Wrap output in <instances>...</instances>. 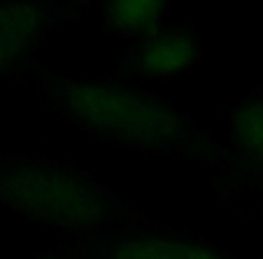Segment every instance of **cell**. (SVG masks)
<instances>
[{"label": "cell", "mask_w": 263, "mask_h": 259, "mask_svg": "<svg viewBox=\"0 0 263 259\" xmlns=\"http://www.w3.org/2000/svg\"><path fill=\"white\" fill-rule=\"evenodd\" d=\"M200 56L198 31L193 24H180L134 40L103 79L116 83L173 79L190 70Z\"/></svg>", "instance_id": "cell-6"}, {"label": "cell", "mask_w": 263, "mask_h": 259, "mask_svg": "<svg viewBox=\"0 0 263 259\" xmlns=\"http://www.w3.org/2000/svg\"><path fill=\"white\" fill-rule=\"evenodd\" d=\"M11 79L94 141L144 155L200 161L215 169L226 157V146L211 130L166 99L132 85L63 76L38 56L24 63Z\"/></svg>", "instance_id": "cell-1"}, {"label": "cell", "mask_w": 263, "mask_h": 259, "mask_svg": "<svg viewBox=\"0 0 263 259\" xmlns=\"http://www.w3.org/2000/svg\"><path fill=\"white\" fill-rule=\"evenodd\" d=\"M101 31L110 36L137 40L161 29L170 0H98Z\"/></svg>", "instance_id": "cell-7"}, {"label": "cell", "mask_w": 263, "mask_h": 259, "mask_svg": "<svg viewBox=\"0 0 263 259\" xmlns=\"http://www.w3.org/2000/svg\"><path fill=\"white\" fill-rule=\"evenodd\" d=\"M36 257H231L229 252L170 225L132 227L98 236L65 237Z\"/></svg>", "instance_id": "cell-3"}, {"label": "cell", "mask_w": 263, "mask_h": 259, "mask_svg": "<svg viewBox=\"0 0 263 259\" xmlns=\"http://www.w3.org/2000/svg\"><path fill=\"white\" fill-rule=\"evenodd\" d=\"M226 157L211 189L222 204L263 189V90L252 88L227 117Z\"/></svg>", "instance_id": "cell-4"}, {"label": "cell", "mask_w": 263, "mask_h": 259, "mask_svg": "<svg viewBox=\"0 0 263 259\" xmlns=\"http://www.w3.org/2000/svg\"><path fill=\"white\" fill-rule=\"evenodd\" d=\"M0 204L67 237L164 225L80 166L20 153H0Z\"/></svg>", "instance_id": "cell-2"}, {"label": "cell", "mask_w": 263, "mask_h": 259, "mask_svg": "<svg viewBox=\"0 0 263 259\" xmlns=\"http://www.w3.org/2000/svg\"><path fill=\"white\" fill-rule=\"evenodd\" d=\"M259 88H261V90H263V83H261V85H259Z\"/></svg>", "instance_id": "cell-9"}, {"label": "cell", "mask_w": 263, "mask_h": 259, "mask_svg": "<svg viewBox=\"0 0 263 259\" xmlns=\"http://www.w3.org/2000/svg\"><path fill=\"white\" fill-rule=\"evenodd\" d=\"M259 196L261 198H259V204H258V207H256V216L263 222V189L259 191Z\"/></svg>", "instance_id": "cell-8"}, {"label": "cell", "mask_w": 263, "mask_h": 259, "mask_svg": "<svg viewBox=\"0 0 263 259\" xmlns=\"http://www.w3.org/2000/svg\"><path fill=\"white\" fill-rule=\"evenodd\" d=\"M98 0H4L0 2V81L44 47L63 24L81 18Z\"/></svg>", "instance_id": "cell-5"}]
</instances>
